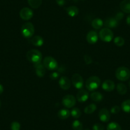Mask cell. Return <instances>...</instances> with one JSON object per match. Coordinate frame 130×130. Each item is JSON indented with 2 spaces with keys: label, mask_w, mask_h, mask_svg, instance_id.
<instances>
[{
  "label": "cell",
  "mask_w": 130,
  "mask_h": 130,
  "mask_svg": "<svg viewBox=\"0 0 130 130\" xmlns=\"http://www.w3.org/2000/svg\"><path fill=\"white\" fill-rule=\"evenodd\" d=\"M71 116L75 119H78L82 115V112H81L80 110L78 108H74L73 109H72V110L70 112Z\"/></svg>",
  "instance_id": "cell-29"
},
{
  "label": "cell",
  "mask_w": 130,
  "mask_h": 130,
  "mask_svg": "<svg viewBox=\"0 0 130 130\" xmlns=\"http://www.w3.org/2000/svg\"><path fill=\"white\" fill-rule=\"evenodd\" d=\"M116 77L121 81H126L130 78V70L125 67H121L116 71Z\"/></svg>",
  "instance_id": "cell-4"
},
{
  "label": "cell",
  "mask_w": 130,
  "mask_h": 130,
  "mask_svg": "<svg viewBox=\"0 0 130 130\" xmlns=\"http://www.w3.org/2000/svg\"><path fill=\"white\" fill-rule=\"evenodd\" d=\"M126 22H127V25L130 26V15H129L127 17V19H126Z\"/></svg>",
  "instance_id": "cell-38"
},
{
  "label": "cell",
  "mask_w": 130,
  "mask_h": 130,
  "mask_svg": "<svg viewBox=\"0 0 130 130\" xmlns=\"http://www.w3.org/2000/svg\"><path fill=\"white\" fill-rule=\"evenodd\" d=\"M103 98V96L100 92H93L91 94V99L94 102H102Z\"/></svg>",
  "instance_id": "cell-21"
},
{
  "label": "cell",
  "mask_w": 130,
  "mask_h": 130,
  "mask_svg": "<svg viewBox=\"0 0 130 130\" xmlns=\"http://www.w3.org/2000/svg\"><path fill=\"white\" fill-rule=\"evenodd\" d=\"M121 10L126 13H130V0H123L120 3Z\"/></svg>",
  "instance_id": "cell-17"
},
{
  "label": "cell",
  "mask_w": 130,
  "mask_h": 130,
  "mask_svg": "<svg viewBox=\"0 0 130 130\" xmlns=\"http://www.w3.org/2000/svg\"><path fill=\"white\" fill-rule=\"evenodd\" d=\"M56 3H57L59 6H64L65 4V0H56Z\"/></svg>",
  "instance_id": "cell-37"
},
{
  "label": "cell",
  "mask_w": 130,
  "mask_h": 130,
  "mask_svg": "<svg viewBox=\"0 0 130 130\" xmlns=\"http://www.w3.org/2000/svg\"><path fill=\"white\" fill-rule=\"evenodd\" d=\"M121 108L126 113H130V100H127L123 102L121 104Z\"/></svg>",
  "instance_id": "cell-25"
},
{
  "label": "cell",
  "mask_w": 130,
  "mask_h": 130,
  "mask_svg": "<svg viewBox=\"0 0 130 130\" xmlns=\"http://www.w3.org/2000/svg\"><path fill=\"white\" fill-rule=\"evenodd\" d=\"M27 2L30 7L34 9L39 8L42 3V0H27Z\"/></svg>",
  "instance_id": "cell-23"
},
{
  "label": "cell",
  "mask_w": 130,
  "mask_h": 130,
  "mask_svg": "<svg viewBox=\"0 0 130 130\" xmlns=\"http://www.w3.org/2000/svg\"><path fill=\"white\" fill-rule=\"evenodd\" d=\"M119 24V21L115 17H109L107 18L105 21V26L107 28H114Z\"/></svg>",
  "instance_id": "cell-15"
},
{
  "label": "cell",
  "mask_w": 130,
  "mask_h": 130,
  "mask_svg": "<svg viewBox=\"0 0 130 130\" xmlns=\"http://www.w3.org/2000/svg\"><path fill=\"white\" fill-rule=\"evenodd\" d=\"M62 103L66 108H70L74 107L76 104V99L74 96L67 94L62 98Z\"/></svg>",
  "instance_id": "cell-7"
},
{
  "label": "cell",
  "mask_w": 130,
  "mask_h": 130,
  "mask_svg": "<svg viewBox=\"0 0 130 130\" xmlns=\"http://www.w3.org/2000/svg\"><path fill=\"white\" fill-rule=\"evenodd\" d=\"M72 82L75 88L81 89L84 86V79L78 73H75L72 75Z\"/></svg>",
  "instance_id": "cell-8"
},
{
  "label": "cell",
  "mask_w": 130,
  "mask_h": 130,
  "mask_svg": "<svg viewBox=\"0 0 130 130\" xmlns=\"http://www.w3.org/2000/svg\"><path fill=\"white\" fill-rule=\"evenodd\" d=\"M70 115L71 113L69 110L65 109V108L60 110L58 112V113H57V116H58V117L62 120L68 119V117L70 116Z\"/></svg>",
  "instance_id": "cell-20"
},
{
  "label": "cell",
  "mask_w": 130,
  "mask_h": 130,
  "mask_svg": "<svg viewBox=\"0 0 130 130\" xmlns=\"http://www.w3.org/2000/svg\"><path fill=\"white\" fill-rule=\"evenodd\" d=\"M102 89L107 92H111L115 89V84L111 80H106L102 84Z\"/></svg>",
  "instance_id": "cell-16"
},
{
  "label": "cell",
  "mask_w": 130,
  "mask_h": 130,
  "mask_svg": "<svg viewBox=\"0 0 130 130\" xmlns=\"http://www.w3.org/2000/svg\"><path fill=\"white\" fill-rule=\"evenodd\" d=\"M99 119L101 121L103 122H107L110 119V113L107 108H102L100 110L98 113Z\"/></svg>",
  "instance_id": "cell-10"
},
{
  "label": "cell",
  "mask_w": 130,
  "mask_h": 130,
  "mask_svg": "<svg viewBox=\"0 0 130 130\" xmlns=\"http://www.w3.org/2000/svg\"><path fill=\"white\" fill-rule=\"evenodd\" d=\"M120 110H121V108H120L119 106L115 105V106H113L112 108H111L110 112H111V113H113V114H116V113H117L119 112Z\"/></svg>",
  "instance_id": "cell-33"
},
{
  "label": "cell",
  "mask_w": 130,
  "mask_h": 130,
  "mask_svg": "<svg viewBox=\"0 0 130 130\" xmlns=\"http://www.w3.org/2000/svg\"><path fill=\"white\" fill-rule=\"evenodd\" d=\"M124 17V13H122V12H118V13L116 14V17H115V18L118 21H121V19H122V18H123Z\"/></svg>",
  "instance_id": "cell-36"
},
{
  "label": "cell",
  "mask_w": 130,
  "mask_h": 130,
  "mask_svg": "<svg viewBox=\"0 0 130 130\" xmlns=\"http://www.w3.org/2000/svg\"><path fill=\"white\" fill-rule=\"evenodd\" d=\"M21 33L26 38H30L35 33V27L31 22H26L21 27Z\"/></svg>",
  "instance_id": "cell-3"
},
{
  "label": "cell",
  "mask_w": 130,
  "mask_h": 130,
  "mask_svg": "<svg viewBox=\"0 0 130 130\" xmlns=\"http://www.w3.org/2000/svg\"><path fill=\"white\" fill-rule=\"evenodd\" d=\"M96 110V105L94 104V103H91V104L87 105V107L84 108V112L86 113H87V114H91V113H93Z\"/></svg>",
  "instance_id": "cell-27"
},
{
  "label": "cell",
  "mask_w": 130,
  "mask_h": 130,
  "mask_svg": "<svg viewBox=\"0 0 130 130\" xmlns=\"http://www.w3.org/2000/svg\"><path fill=\"white\" fill-rule=\"evenodd\" d=\"M104 126L100 123H96L92 126V129L93 130H104Z\"/></svg>",
  "instance_id": "cell-32"
},
{
  "label": "cell",
  "mask_w": 130,
  "mask_h": 130,
  "mask_svg": "<svg viewBox=\"0 0 130 130\" xmlns=\"http://www.w3.org/2000/svg\"><path fill=\"white\" fill-rule=\"evenodd\" d=\"M129 87H130V81H129Z\"/></svg>",
  "instance_id": "cell-42"
},
{
  "label": "cell",
  "mask_w": 130,
  "mask_h": 130,
  "mask_svg": "<svg viewBox=\"0 0 130 130\" xmlns=\"http://www.w3.org/2000/svg\"><path fill=\"white\" fill-rule=\"evenodd\" d=\"M31 42L33 45L37 46V47H41L44 43V40H43L42 37H41L40 36L37 35L32 37L31 40Z\"/></svg>",
  "instance_id": "cell-18"
},
{
  "label": "cell",
  "mask_w": 130,
  "mask_h": 130,
  "mask_svg": "<svg viewBox=\"0 0 130 130\" xmlns=\"http://www.w3.org/2000/svg\"><path fill=\"white\" fill-rule=\"evenodd\" d=\"M3 91H4V88H3V86L2 84H0V94H2L3 93Z\"/></svg>",
  "instance_id": "cell-39"
},
{
  "label": "cell",
  "mask_w": 130,
  "mask_h": 130,
  "mask_svg": "<svg viewBox=\"0 0 130 130\" xmlns=\"http://www.w3.org/2000/svg\"><path fill=\"white\" fill-rule=\"evenodd\" d=\"M117 91L119 94L124 95L127 92V87L124 84H118L117 86Z\"/></svg>",
  "instance_id": "cell-24"
},
{
  "label": "cell",
  "mask_w": 130,
  "mask_h": 130,
  "mask_svg": "<svg viewBox=\"0 0 130 130\" xmlns=\"http://www.w3.org/2000/svg\"><path fill=\"white\" fill-rule=\"evenodd\" d=\"M19 15L24 21H28L33 17V12L28 7H24L21 10Z\"/></svg>",
  "instance_id": "cell-9"
},
{
  "label": "cell",
  "mask_w": 130,
  "mask_h": 130,
  "mask_svg": "<svg viewBox=\"0 0 130 130\" xmlns=\"http://www.w3.org/2000/svg\"><path fill=\"white\" fill-rule=\"evenodd\" d=\"M86 40L89 44L93 45L98 42V35L94 31H91L87 33L86 36Z\"/></svg>",
  "instance_id": "cell-12"
},
{
  "label": "cell",
  "mask_w": 130,
  "mask_h": 130,
  "mask_svg": "<svg viewBox=\"0 0 130 130\" xmlns=\"http://www.w3.org/2000/svg\"><path fill=\"white\" fill-rule=\"evenodd\" d=\"M84 130H90V129H89L87 128V129H84Z\"/></svg>",
  "instance_id": "cell-40"
},
{
  "label": "cell",
  "mask_w": 130,
  "mask_h": 130,
  "mask_svg": "<svg viewBox=\"0 0 130 130\" xmlns=\"http://www.w3.org/2000/svg\"><path fill=\"white\" fill-rule=\"evenodd\" d=\"M84 61L86 64H90L92 62V58L89 56H88V55H85L84 57Z\"/></svg>",
  "instance_id": "cell-35"
},
{
  "label": "cell",
  "mask_w": 130,
  "mask_h": 130,
  "mask_svg": "<svg viewBox=\"0 0 130 130\" xmlns=\"http://www.w3.org/2000/svg\"><path fill=\"white\" fill-rule=\"evenodd\" d=\"M34 67L35 68L36 74L38 77H43L45 74V67L43 66V63L40 62L38 64H34Z\"/></svg>",
  "instance_id": "cell-14"
},
{
  "label": "cell",
  "mask_w": 130,
  "mask_h": 130,
  "mask_svg": "<svg viewBox=\"0 0 130 130\" xmlns=\"http://www.w3.org/2000/svg\"><path fill=\"white\" fill-rule=\"evenodd\" d=\"M72 128L73 130H82L83 129V124L78 120H75L72 123Z\"/></svg>",
  "instance_id": "cell-28"
},
{
  "label": "cell",
  "mask_w": 130,
  "mask_h": 130,
  "mask_svg": "<svg viewBox=\"0 0 130 130\" xmlns=\"http://www.w3.org/2000/svg\"><path fill=\"white\" fill-rule=\"evenodd\" d=\"M21 124L17 121H13L11 124V129L12 130H20Z\"/></svg>",
  "instance_id": "cell-31"
},
{
  "label": "cell",
  "mask_w": 130,
  "mask_h": 130,
  "mask_svg": "<svg viewBox=\"0 0 130 130\" xmlns=\"http://www.w3.org/2000/svg\"><path fill=\"white\" fill-rule=\"evenodd\" d=\"M101 80L97 76L90 77L86 82V87L89 91H94L97 89L100 86Z\"/></svg>",
  "instance_id": "cell-2"
},
{
  "label": "cell",
  "mask_w": 130,
  "mask_h": 130,
  "mask_svg": "<svg viewBox=\"0 0 130 130\" xmlns=\"http://www.w3.org/2000/svg\"><path fill=\"white\" fill-rule=\"evenodd\" d=\"M59 77V73L58 72H53V73H52L50 75V78L52 80H55L57 79Z\"/></svg>",
  "instance_id": "cell-34"
},
{
  "label": "cell",
  "mask_w": 130,
  "mask_h": 130,
  "mask_svg": "<svg viewBox=\"0 0 130 130\" xmlns=\"http://www.w3.org/2000/svg\"><path fill=\"white\" fill-rule=\"evenodd\" d=\"M67 13L70 17H74L77 16L79 13V10L75 6H71V7H68L66 10Z\"/></svg>",
  "instance_id": "cell-19"
},
{
  "label": "cell",
  "mask_w": 130,
  "mask_h": 130,
  "mask_svg": "<svg viewBox=\"0 0 130 130\" xmlns=\"http://www.w3.org/2000/svg\"><path fill=\"white\" fill-rule=\"evenodd\" d=\"M1 105H2V104H1V102H0V108H1Z\"/></svg>",
  "instance_id": "cell-41"
},
{
  "label": "cell",
  "mask_w": 130,
  "mask_h": 130,
  "mask_svg": "<svg viewBox=\"0 0 130 130\" xmlns=\"http://www.w3.org/2000/svg\"><path fill=\"white\" fill-rule=\"evenodd\" d=\"M107 130H122V128L118 123L112 122L108 124L107 127Z\"/></svg>",
  "instance_id": "cell-26"
},
{
  "label": "cell",
  "mask_w": 130,
  "mask_h": 130,
  "mask_svg": "<svg viewBox=\"0 0 130 130\" xmlns=\"http://www.w3.org/2000/svg\"><path fill=\"white\" fill-rule=\"evenodd\" d=\"M59 85L63 90H68L71 87V81L68 77L62 76L59 80Z\"/></svg>",
  "instance_id": "cell-11"
},
{
  "label": "cell",
  "mask_w": 130,
  "mask_h": 130,
  "mask_svg": "<svg viewBox=\"0 0 130 130\" xmlns=\"http://www.w3.org/2000/svg\"><path fill=\"white\" fill-rule=\"evenodd\" d=\"M113 42H114V43L116 44V45L118 46V47H122V46L124 45V44L125 43L124 39L121 37H117L116 38H115Z\"/></svg>",
  "instance_id": "cell-30"
},
{
  "label": "cell",
  "mask_w": 130,
  "mask_h": 130,
  "mask_svg": "<svg viewBox=\"0 0 130 130\" xmlns=\"http://www.w3.org/2000/svg\"><path fill=\"white\" fill-rule=\"evenodd\" d=\"M99 37L103 42H110L113 40V33L109 28H103L99 32Z\"/></svg>",
  "instance_id": "cell-6"
},
{
  "label": "cell",
  "mask_w": 130,
  "mask_h": 130,
  "mask_svg": "<svg viewBox=\"0 0 130 130\" xmlns=\"http://www.w3.org/2000/svg\"><path fill=\"white\" fill-rule=\"evenodd\" d=\"M83 1H84V0H83Z\"/></svg>",
  "instance_id": "cell-43"
},
{
  "label": "cell",
  "mask_w": 130,
  "mask_h": 130,
  "mask_svg": "<svg viewBox=\"0 0 130 130\" xmlns=\"http://www.w3.org/2000/svg\"><path fill=\"white\" fill-rule=\"evenodd\" d=\"M27 59L34 64L41 62L42 59V54L41 52L37 49H32L29 51L26 54Z\"/></svg>",
  "instance_id": "cell-1"
},
{
  "label": "cell",
  "mask_w": 130,
  "mask_h": 130,
  "mask_svg": "<svg viewBox=\"0 0 130 130\" xmlns=\"http://www.w3.org/2000/svg\"><path fill=\"white\" fill-rule=\"evenodd\" d=\"M43 64L46 69L51 71L56 70L58 68V63L57 61L52 57L47 56L43 60Z\"/></svg>",
  "instance_id": "cell-5"
},
{
  "label": "cell",
  "mask_w": 130,
  "mask_h": 130,
  "mask_svg": "<svg viewBox=\"0 0 130 130\" xmlns=\"http://www.w3.org/2000/svg\"><path fill=\"white\" fill-rule=\"evenodd\" d=\"M89 92L88 91L85 89H80L77 94V99L79 102H86L89 98Z\"/></svg>",
  "instance_id": "cell-13"
},
{
  "label": "cell",
  "mask_w": 130,
  "mask_h": 130,
  "mask_svg": "<svg viewBox=\"0 0 130 130\" xmlns=\"http://www.w3.org/2000/svg\"><path fill=\"white\" fill-rule=\"evenodd\" d=\"M91 25H92V27L95 29H100L103 26V22L101 19L96 18L92 21Z\"/></svg>",
  "instance_id": "cell-22"
}]
</instances>
